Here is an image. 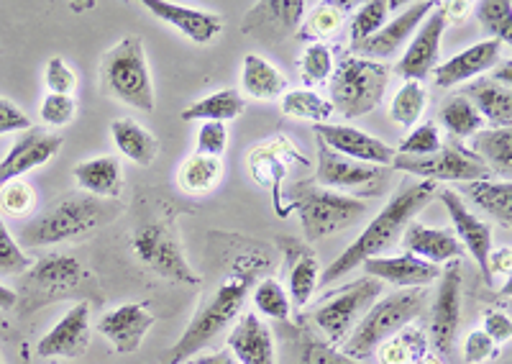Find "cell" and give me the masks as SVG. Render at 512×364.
<instances>
[{
  "label": "cell",
  "instance_id": "obj_33",
  "mask_svg": "<svg viewBox=\"0 0 512 364\" xmlns=\"http://www.w3.org/2000/svg\"><path fill=\"white\" fill-rule=\"evenodd\" d=\"M241 85L254 98L272 100L285 93L287 77L272 62H267L262 54H246L244 70H241Z\"/></svg>",
  "mask_w": 512,
  "mask_h": 364
},
{
  "label": "cell",
  "instance_id": "obj_4",
  "mask_svg": "<svg viewBox=\"0 0 512 364\" xmlns=\"http://www.w3.org/2000/svg\"><path fill=\"white\" fill-rule=\"evenodd\" d=\"M108 218V211L100 206V200L85 193L62 195L57 203L31 218L29 224L21 226L18 239L24 241L26 247H52L59 241L80 239L98 229Z\"/></svg>",
  "mask_w": 512,
  "mask_h": 364
},
{
  "label": "cell",
  "instance_id": "obj_31",
  "mask_svg": "<svg viewBox=\"0 0 512 364\" xmlns=\"http://www.w3.org/2000/svg\"><path fill=\"white\" fill-rule=\"evenodd\" d=\"M469 152L482 159V165L492 177H510L512 172V131L510 129H482L472 136Z\"/></svg>",
  "mask_w": 512,
  "mask_h": 364
},
{
  "label": "cell",
  "instance_id": "obj_26",
  "mask_svg": "<svg viewBox=\"0 0 512 364\" xmlns=\"http://www.w3.org/2000/svg\"><path fill=\"white\" fill-rule=\"evenodd\" d=\"M464 95L469 103L479 111V116L484 121L492 124V129H510L512 124V93L510 88H502V85L492 83L487 75H482L479 80L464 88Z\"/></svg>",
  "mask_w": 512,
  "mask_h": 364
},
{
  "label": "cell",
  "instance_id": "obj_35",
  "mask_svg": "<svg viewBox=\"0 0 512 364\" xmlns=\"http://www.w3.org/2000/svg\"><path fill=\"white\" fill-rule=\"evenodd\" d=\"M246 111V100L236 90H218L213 95H205L203 100L192 103L182 111V121H231Z\"/></svg>",
  "mask_w": 512,
  "mask_h": 364
},
{
  "label": "cell",
  "instance_id": "obj_19",
  "mask_svg": "<svg viewBox=\"0 0 512 364\" xmlns=\"http://www.w3.org/2000/svg\"><path fill=\"white\" fill-rule=\"evenodd\" d=\"M154 323H157V318L141 303H123V306L113 308L100 318L98 331L111 341V347L118 354H134L139 352L141 341Z\"/></svg>",
  "mask_w": 512,
  "mask_h": 364
},
{
  "label": "cell",
  "instance_id": "obj_28",
  "mask_svg": "<svg viewBox=\"0 0 512 364\" xmlns=\"http://www.w3.org/2000/svg\"><path fill=\"white\" fill-rule=\"evenodd\" d=\"M461 195L484 213L500 221L505 229L512 226V182L510 180H474L461 182Z\"/></svg>",
  "mask_w": 512,
  "mask_h": 364
},
{
  "label": "cell",
  "instance_id": "obj_38",
  "mask_svg": "<svg viewBox=\"0 0 512 364\" xmlns=\"http://www.w3.org/2000/svg\"><path fill=\"white\" fill-rule=\"evenodd\" d=\"M254 308L262 316L272 318V321H282L290 323L292 318V306L290 298H287V290L280 280H274V277H264L259 285H254Z\"/></svg>",
  "mask_w": 512,
  "mask_h": 364
},
{
  "label": "cell",
  "instance_id": "obj_25",
  "mask_svg": "<svg viewBox=\"0 0 512 364\" xmlns=\"http://www.w3.org/2000/svg\"><path fill=\"white\" fill-rule=\"evenodd\" d=\"M82 277H85V270H82V265L72 254L54 252L41 257L34 267H29L24 280L36 295L54 298L57 293L75 288Z\"/></svg>",
  "mask_w": 512,
  "mask_h": 364
},
{
  "label": "cell",
  "instance_id": "obj_34",
  "mask_svg": "<svg viewBox=\"0 0 512 364\" xmlns=\"http://www.w3.org/2000/svg\"><path fill=\"white\" fill-rule=\"evenodd\" d=\"M223 177V162L218 157L205 154H190L177 172L180 188L190 195H208L218 188Z\"/></svg>",
  "mask_w": 512,
  "mask_h": 364
},
{
  "label": "cell",
  "instance_id": "obj_13",
  "mask_svg": "<svg viewBox=\"0 0 512 364\" xmlns=\"http://www.w3.org/2000/svg\"><path fill=\"white\" fill-rule=\"evenodd\" d=\"M315 136H318L326 147H331L336 154L356 159V162H367V165L387 167L395 162L397 149L390 144L379 141L377 136L367 134V131L354 129L346 124H315Z\"/></svg>",
  "mask_w": 512,
  "mask_h": 364
},
{
  "label": "cell",
  "instance_id": "obj_51",
  "mask_svg": "<svg viewBox=\"0 0 512 364\" xmlns=\"http://www.w3.org/2000/svg\"><path fill=\"white\" fill-rule=\"evenodd\" d=\"M303 364H361L356 359L346 357L338 349H333L331 344H323V341L305 339L303 344Z\"/></svg>",
  "mask_w": 512,
  "mask_h": 364
},
{
  "label": "cell",
  "instance_id": "obj_64",
  "mask_svg": "<svg viewBox=\"0 0 512 364\" xmlns=\"http://www.w3.org/2000/svg\"><path fill=\"white\" fill-rule=\"evenodd\" d=\"M0 364H3V362H0Z\"/></svg>",
  "mask_w": 512,
  "mask_h": 364
},
{
  "label": "cell",
  "instance_id": "obj_59",
  "mask_svg": "<svg viewBox=\"0 0 512 364\" xmlns=\"http://www.w3.org/2000/svg\"><path fill=\"white\" fill-rule=\"evenodd\" d=\"M18 303V295L16 290L6 288V285H0V311H11L13 306Z\"/></svg>",
  "mask_w": 512,
  "mask_h": 364
},
{
  "label": "cell",
  "instance_id": "obj_37",
  "mask_svg": "<svg viewBox=\"0 0 512 364\" xmlns=\"http://www.w3.org/2000/svg\"><path fill=\"white\" fill-rule=\"evenodd\" d=\"M282 113L290 118L313 121V124H328V118L333 116V106L331 100L313 93V90H290L282 98Z\"/></svg>",
  "mask_w": 512,
  "mask_h": 364
},
{
  "label": "cell",
  "instance_id": "obj_39",
  "mask_svg": "<svg viewBox=\"0 0 512 364\" xmlns=\"http://www.w3.org/2000/svg\"><path fill=\"white\" fill-rule=\"evenodd\" d=\"M425 106H428V93H425L423 83H415V80H408L397 90V95L392 98L390 106V118L402 129H410L420 121Z\"/></svg>",
  "mask_w": 512,
  "mask_h": 364
},
{
  "label": "cell",
  "instance_id": "obj_57",
  "mask_svg": "<svg viewBox=\"0 0 512 364\" xmlns=\"http://www.w3.org/2000/svg\"><path fill=\"white\" fill-rule=\"evenodd\" d=\"M441 11H443V16H446V24H448V21L459 24V21H464V18H466L469 3H441Z\"/></svg>",
  "mask_w": 512,
  "mask_h": 364
},
{
  "label": "cell",
  "instance_id": "obj_55",
  "mask_svg": "<svg viewBox=\"0 0 512 364\" xmlns=\"http://www.w3.org/2000/svg\"><path fill=\"white\" fill-rule=\"evenodd\" d=\"M512 272V249L502 247L489 252L487 257V285H495V280H507Z\"/></svg>",
  "mask_w": 512,
  "mask_h": 364
},
{
  "label": "cell",
  "instance_id": "obj_8",
  "mask_svg": "<svg viewBox=\"0 0 512 364\" xmlns=\"http://www.w3.org/2000/svg\"><path fill=\"white\" fill-rule=\"evenodd\" d=\"M382 293V282L374 280V277H361V280H354L346 288L326 295V300L313 311L310 321L326 334L331 347L336 349L356 329V323L364 318V313L382 298Z\"/></svg>",
  "mask_w": 512,
  "mask_h": 364
},
{
  "label": "cell",
  "instance_id": "obj_47",
  "mask_svg": "<svg viewBox=\"0 0 512 364\" xmlns=\"http://www.w3.org/2000/svg\"><path fill=\"white\" fill-rule=\"evenodd\" d=\"M41 121L49 126H67L75 118L77 103L72 95H54L49 93L41 100Z\"/></svg>",
  "mask_w": 512,
  "mask_h": 364
},
{
  "label": "cell",
  "instance_id": "obj_16",
  "mask_svg": "<svg viewBox=\"0 0 512 364\" xmlns=\"http://www.w3.org/2000/svg\"><path fill=\"white\" fill-rule=\"evenodd\" d=\"M443 29H446V16H443L441 6H436L420 24V29L415 31L408 44V52L402 54L400 65H397V72L405 77V83L408 80L423 83L425 77L436 70V62L441 57Z\"/></svg>",
  "mask_w": 512,
  "mask_h": 364
},
{
  "label": "cell",
  "instance_id": "obj_11",
  "mask_svg": "<svg viewBox=\"0 0 512 364\" xmlns=\"http://www.w3.org/2000/svg\"><path fill=\"white\" fill-rule=\"evenodd\" d=\"M390 180V172L387 167L367 165V162H356V159L344 157V154H336L331 147H326L323 141L318 139V185L328 190H351L359 195H377L379 190L387 185Z\"/></svg>",
  "mask_w": 512,
  "mask_h": 364
},
{
  "label": "cell",
  "instance_id": "obj_17",
  "mask_svg": "<svg viewBox=\"0 0 512 364\" xmlns=\"http://www.w3.org/2000/svg\"><path fill=\"white\" fill-rule=\"evenodd\" d=\"M436 8V3L431 0H420V3H413L408 11H402L400 16H395L392 21L382 26L377 34H372L367 42H361L359 47H354L356 54H361V59H372V62H379V59L395 57L400 52V47L413 39L415 31L420 29L428 13Z\"/></svg>",
  "mask_w": 512,
  "mask_h": 364
},
{
  "label": "cell",
  "instance_id": "obj_9",
  "mask_svg": "<svg viewBox=\"0 0 512 364\" xmlns=\"http://www.w3.org/2000/svg\"><path fill=\"white\" fill-rule=\"evenodd\" d=\"M134 252L152 272L180 285H200V272L187 262L180 236L164 221L141 224L134 234Z\"/></svg>",
  "mask_w": 512,
  "mask_h": 364
},
{
  "label": "cell",
  "instance_id": "obj_3",
  "mask_svg": "<svg viewBox=\"0 0 512 364\" xmlns=\"http://www.w3.org/2000/svg\"><path fill=\"white\" fill-rule=\"evenodd\" d=\"M423 308L425 290H395L390 295H382L356 323V329L346 336L338 352L356 362L372 357L392 334L413 323L423 313Z\"/></svg>",
  "mask_w": 512,
  "mask_h": 364
},
{
  "label": "cell",
  "instance_id": "obj_5",
  "mask_svg": "<svg viewBox=\"0 0 512 364\" xmlns=\"http://www.w3.org/2000/svg\"><path fill=\"white\" fill-rule=\"evenodd\" d=\"M390 83V67L361 57H344L331 75V106L344 118H361L379 108Z\"/></svg>",
  "mask_w": 512,
  "mask_h": 364
},
{
  "label": "cell",
  "instance_id": "obj_53",
  "mask_svg": "<svg viewBox=\"0 0 512 364\" xmlns=\"http://www.w3.org/2000/svg\"><path fill=\"white\" fill-rule=\"evenodd\" d=\"M31 118L26 116L16 103L0 98V134H16V131H29Z\"/></svg>",
  "mask_w": 512,
  "mask_h": 364
},
{
  "label": "cell",
  "instance_id": "obj_24",
  "mask_svg": "<svg viewBox=\"0 0 512 364\" xmlns=\"http://www.w3.org/2000/svg\"><path fill=\"white\" fill-rule=\"evenodd\" d=\"M146 11H152L154 16L175 26L177 31L195 44L213 42L223 29V18L218 13L200 11V8L180 6V3H167V0H144Z\"/></svg>",
  "mask_w": 512,
  "mask_h": 364
},
{
  "label": "cell",
  "instance_id": "obj_62",
  "mask_svg": "<svg viewBox=\"0 0 512 364\" xmlns=\"http://www.w3.org/2000/svg\"><path fill=\"white\" fill-rule=\"evenodd\" d=\"M185 364H195V359H187V362Z\"/></svg>",
  "mask_w": 512,
  "mask_h": 364
},
{
  "label": "cell",
  "instance_id": "obj_1",
  "mask_svg": "<svg viewBox=\"0 0 512 364\" xmlns=\"http://www.w3.org/2000/svg\"><path fill=\"white\" fill-rule=\"evenodd\" d=\"M264 265L267 262L259 257L239 259V265L228 272L218 290H213V295L192 316L180 341L164 354V364H185L187 359H195V354L208 347L210 341H216V336H221L244 311L246 298L256 285V275Z\"/></svg>",
  "mask_w": 512,
  "mask_h": 364
},
{
  "label": "cell",
  "instance_id": "obj_36",
  "mask_svg": "<svg viewBox=\"0 0 512 364\" xmlns=\"http://www.w3.org/2000/svg\"><path fill=\"white\" fill-rule=\"evenodd\" d=\"M438 121L443 124V129L448 131V136L456 141L472 139L477 131L484 129V118L479 116L477 108L464 98V95H454L448 100L446 106L438 111Z\"/></svg>",
  "mask_w": 512,
  "mask_h": 364
},
{
  "label": "cell",
  "instance_id": "obj_21",
  "mask_svg": "<svg viewBox=\"0 0 512 364\" xmlns=\"http://www.w3.org/2000/svg\"><path fill=\"white\" fill-rule=\"evenodd\" d=\"M402 247L408 254L423 259L428 265H448V262H461L466 257V249L456 239L454 229H431L420 221H410L408 229L402 231Z\"/></svg>",
  "mask_w": 512,
  "mask_h": 364
},
{
  "label": "cell",
  "instance_id": "obj_6",
  "mask_svg": "<svg viewBox=\"0 0 512 364\" xmlns=\"http://www.w3.org/2000/svg\"><path fill=\"white\" fill-rule=\"evenodd\" d=\"M292 206L300 213L308 241L326 239L336 231L349 229L367 213V203L361 198L320 188V185H297L292 190Z\"/></svg>",
  "mask_w": 512,
  "mask_h": 364
},
{
  "label": "cell",
  "instance_id": "obj_45",
  "mask_svg": "<svg viewBox=\"0 0 512 364\" xmlns=\"http://www.w3.org/2000/svg\"><path fill=\"white\" fill-rule=\"evenodd\" d=\"M443 147L441 129H438L436 121H425L418 129H413L408 134V139L402 141L397 154L402 157H428V154H436Z\"/></svg>",
  "mask_w": 512,
  "mask_h": 364
},
{
  "label": "cell",
  "instance_id": "obj_46",
  "mask_svg": "<svg viewBox=\"0 0 512 364\" xmlns=\"http://www.w3.org/2000/svg\"><path fill=\"white\" fill-rule=\"evenodd\" d=\"M29 267L31 259L26 257L21 244L13 239V234L0 218V275H24Z\"/></svg>",
  "mask_w": 512,
  "mask_h": 364
},
{
  "label": "cell",
  "instance_id": "obj_2",
  "mask_svg": "<svg viewBox=\"0 0 512 364\" xmlns=\"http://www.w3.org/2000/svg\"><path fill=\"white\" fill-rule=\"evenodd\" d=\"M433 195H436V182L425 180L405 185L400 193L392 195V198L387 200V206L369 221L367 229L361 231L359 239H356L354 244H349V247L326 267V272L320 275V285L341 280V277L349 275L351 270L364 265L367 259L382 257V252H387L397 239H402V231L408 229L410 221L431 203Z\"/></svg>",
  "mask_w": 512,
  "mask_h": 364
},
{
  "label": "cell",
  "instance_id": "obj_40",
  "mask_svg": "<svg viewBox=\"0 0 512 364\" xmlns=\"http://www.w3.org/2000/svg\"><path fill=\"white\" fill-rule=\"evenodd\" d=\"M400 3H387V0H369V3H361L356 8L354 18H351V47H359L361 42H367L369 36L377 34L384 24H387V16L390 11Z\"/></svg>",
  "mask_w": 512,
  "mask_h": 364
},
{
  "label": "cell",
  "instance_id": "obj_14",
  "mask_svg": "<svg viewBox=\"0 0 512 364\" xmlns=\"http://www.w3.org/2000/svg\"><path fill=\"white\" fill-rule=\"evenodd\" d=\"M90 344V306L82 300L64 313L36 344L41 359H77Z\"/></svg>",
  "mask_w": 512,
  "mask_h": 364
},
{
  "label": "cell",
  "instance_id": "obj_15",
  "mask_svg": "<svg viewBox=\"0 0 512 364\" xmlns=\"http://www.w3.org/2000/svg\"><path fill=\"white\" fill-rule=\"evenodd\" d=\"M59 149H62V136L31 126L29 131H24V136H18L11 152L0 159V188L11 180H21L26 172H34L52 162Z\"/></svg>",
  "mask_w": 512,
  "mask_h": 364
},
{
  "label": "cell",
  "instance_id": "obj_18",
  "mask_svg": "<svg viewBox=\"0 0 512 364\" xmlns=\"http://www.w3.org/2000/svg\"><path fill=\"white\" fill-rule=\"evenodd\" d=\"M441 203L446 206L448 216L454 221V234L461 241V247L472 254L474 262L482 270L484 282H487V257L492 252V226L487 221H482L479 216H474L469 208H466L464 198H461L456 190L443 188L441 190Z\"/></svg>",
  "mask_w": 512,
  "mask_h": 364
},
{
  "label": "cell",
  "instance_id": "obj_60",
  "mask_svg": "<svg viewBox=\"0 0 512 364\" xmlns=\"http://www.w3.org/2000/svg\"><path fill=\"white\" fill-rule=\"evenodd\" d=\"M95 6H98L95 0H72L70 11L72 13H85V11H93Z\"/></svg>",
  "mask_w": 512,
  "mask_h": 364
},
{
  "label": "cell",
  "instance_id": "obj_48",
  "mask_svg": "<svg viewBox=\"0 0 512 364\" xmlns=\"http://www.w3.org/2000/svg\"><path fill=\"white\" fill-rule=\"evenodd\" d=\"M228 149V126L221 121H203L198 131V154L221 159Z\"/></svg>",
  "mask_w": 512,
  "mask_h": 364
},
{
  "label": "cell",
  "instance_id": "obj_20",
  "mask_svg": "<svg viewBox=\"0 0 512 364\" xmlns=\"http://www.w3.org/2000/svg\"><path fill=\"white\" fill-rule=\"evenodd\" d=\"M367 277H374L384 285L390 282L397 290H425L428 285L438 282L441 267L428 265L413 254H397V257H372L364 262Z\"/></svg>",
  "mask_w": 512,
  "mask_h": 364
},
{
  "label": "cell",
  "instance_id": "obj_7",
  "mask_svg": "<svg viewBox=\"0 0 512 364\" xmlns=\"http://www.w3.org/2000/svg\"><path fill=\"white\" fill-rule=\"evenodd\" d=\"M105 88L111 90L126 106H134L144 113L154 111V83L146 65L144 42L139 36H126L103 59Z\"/></svg>",
  "mask_w": 512,
  "mask_h": 364
},
{
  "label": "cell",
  "instance_id": "obj_30",
  "mask_svg": "<svg viewBox=\"0 0 512 364\" xmlns=\"http://www.w3.org/2000/svg\"><path fill=\"white\" fill-rule=\"evenodd\" d=\"M111 134L123 157H128L136 165L149 167L157 159V136L152 131H146L141 124H136V121H131V118H118V121H113Z\"/></svg>",
  "mask_w": 512,
  "mask_h": 364
},
{
  "label": "cell",
  "instance_id": "obj_43",
  "mask_svg": "<svg viewBox=\"0 0 512 364\" xmlns=\"http://www.w3.org/2000/svg\"><path fill=\"white\" fill-rule=\"evenodd\" d=\"M300 70H303L305 85L315 88V85H323L326 80H331L333 70V52L323 42H315L305 49L303 62H300Z\"/></svg>",
  "mask_w": 512,
  "mask_h": 364
},
{
  "label": "cell",
  "instance_id": "obj_12",
  "mask_svg": "<svg viewBox=\"0 0 512 364\" xmlns=\"http://www.w3.org/2000/svg\"><path fill=\"white\" fill-rule=\"evenodd\" d=\"M461 326V262H448L438 277L436 300L431 303V334L433 347L441 354H451Z\"/></svg>",
  "mask_w": 512,
  "mask_h": 364
},
{
  "label": "cell",
  "instance_id": "obj_63",
  "mask_svg": "<svg viewBox=\"0 0 512 364\" xmlns=\"http://www.w3.org/2000/svg\"><path fill=\"white\" fill-rule=\"evenodd\" d=\"M54 364H72V362H54Z\"/></svg>",
  "mask_w": 512,
  "mask_h": 364
},
{
  "label": "cell",
  "instance_id": "obj_23",
  "mask_svg": "<svg viewBox=\"0 0 512 364\" xmlns=\"http://www.w3.org/2000/svg\"><path fill=\"white\" fill-rule=\"evenodd\" d=\"M500 52L502 44L497 39H484V42L474 44V47L464 49V52L446 59L443 65H438L433 70V75H436L433 80H436L438 88H454V85L466 83V80H474V77L484 75L500 62Z\"/></svg>",
  "mask_w": 512,
  "mask_h": 364
},
{
  "label": "cell",
  "instance_id": "obj_29",
  "mask_svg": "<svg viewBox=\"0 0 512 364\" xmlns=\"http://www.w3.org/2000/svg\"><path fill=\"white\" fill-rule=\"evenodd\" d=\"M77 185L88 195L118 198L123 190V170L116 157H93L75 167Z\"/></svg>",
  "mask_w": 512,
  "mask_h": 364
},
{
  "label": "cell",
  "instance_id": "obj_42",
  "mask_svg": "<svg viewBox=\"0 0 512 364\" xmlns=\"http://www.w3.org/2000/svg\"><path fill=\"white\" fill-rule=\"evenodd\" d=\"M344 24V13L338 11L336 3H320L315 6V11L310 13V18L305 21V26L300 29V39H310V42H320V39H331L336 36V31Z\"/></svg>",
  "mask_w": 512,
  "mask_h": 364
},
{
  "label": "cell",
  "instance_id": "obj_27",
  "mask_svg": "<svg viewBox=\"0 0 512 364\" xmlns=\"http://www.w3.org/2000/svg\"><path fill=\"white\" fill-rule=\"evenodd\" d=\"M285 252L290 257V275H287V298L290 306L305 308L313 298L315 290L320 288V270L318 259L313 252L295 244V241H285Z\"/></svg>",
  "mask_w": 512,
  "mask_h": 364
},
{
  "label": "cell",
  "instance_id": "obj_22",
  "mask_svg": "<svg viewBox=\"0 0 512 364\" xmlns=\"http://www.w3.org/2000/svg\"><path fill=\"white\" fill-rule=\"evenodd\" d=\"M228 352L239 364H277L274 336L267 323L254 313H244L226 339Z\"/></svg>",
  "mask_w": 512,
  "mask_h": 364
},
{
  "label": "cell",
  "instance_id": "obj_41",
  "mask_svg": "<svg viewBox=\"0 0 512 364\" xmlns=\"http://www.w3.org/2000/svg\"><path fill=\"white\" fill-rule=\"evenodd\" d=\"M474 11H477V18L479 24L484 26V29L492 34V39H497V42H505L510 44L512 39V3L510 0H482V3H477L474 6Z\"/></svg>",
  "mask_w": 512,
  "mask_h": 364
},
{
  "label": "cell",
  "instance_id": "obj_54",
  "mask_svg": "<svg viewBox=\"0 0 512 364\" xmlns=\"http://www.w3.org/2000/svg\"><path fill=\"white\" fill-rule=\"evenodd\" d=\"M482 331L489 336V339L495 341V344H505V341H510V336H512L510 316L502 311H487L484 313V329Z\"/></svg>",
  "mask_w": 512,
  "mask_h": 364
},
{
  "label": "cell",
  "instance_id": "obj_56",
  "mask_svg": "<svg viewBox=\"0 0 512 364\" xmlns=\"http://www.w3.org/2000/svg\"><path fill=\"white\" fill-rule=\"evenodd\" d=\"M489 80L497 85H502V88H510L512 83V62L510 59H500L492 70H489Z\"/></svg>",
  "mask_w": 512,
  "mask_h": 364
},
{
  "label": "cell",
  "instance_id": "obj_49",
  "mask_svg": "<svg viewBox=\"0 0 512 364\" xmlns=\"http://www.w3.org/2000/svg\"><path fill=\"white\" fill-rule=\"evenodd\" d=\"M47 88L54 95H70L77 88V75L62 57H52L47 65Z\"/></svg>",
  "mask_w": 512,
  "mask_h": 364
},
{
  "label": "cell",
  "instance_id": "obj_50",
  "mask_svg": "<svg viewBox=\"0 0 512 364\" xmlns=\"http://www.w3.org/2000/svg\"><path fill=\"white\" fill-rule=\"evenodd\" d=\"M264 8L269 13V21L277 24L280 29L292 31L297 24H300V18H303L305 3L303 0H277V3H264Z\"/></svg>",
  "mask_w": 512,
  "mask_h": 364
},
{
  "label": "cell",
  "instance_id": "obj_10",
  "mask_svg": "<svg viewBox=\"0 0 512 364\" xmlns=\"http://www.w3.org/2000/svg\"><path fill=\"white\" fill-rule=\"evenodd\" d=\"M392 167L408 175L423 177L425 182H474L489 180L492 172L482 165V159L456 139L443 141V147L428 157H402L397 154Z\"/></svg>",
  "mask_w": 512,
  "mask_h": 364
},
{
  "label": "cell",
  "instance_id": "obj_52",
  "mask_svg": "<svg viewBox=\"0 0 512 364\" xmlns=\"http://www.w3.org/2000/svg\"><path fill=\"white\" fill-rule=\"evenodd\" d=\"M497 354V344L484 334L482 329L469 331L464 341V362L466 364H482Z\"/></svg>",
  "mask_w": 512,
  "mask_h": 364
},
{
  "label": "cell",
  "instance_id": "obj_32",
  "mask_svg": "<svg viewBox=\"0 0 512 364\" xmlns=\"http://www.w3.org/2000/svg\"><path fill=\"white\" fill-rule=\"evenodd\" d=\"M428 354V334L418 323L402 326L377 349L379 364H420Z\"/></svg>",
  "mask_w": 512,
  "mask_h": 364
},
{
  "label": "cell",
  "instance_id": "obj_44",
  "mask_svg": "<svg viewBox=\"0 0 512 364\" xmlns=\"http://www.w3.org/2000/svg\"><path fill=\"white\" fill-rule=\"evenodd\" d=\"M36 206V190L26 180H11L0 188V211L11 218H26Z\"/></svg>",
  "mask_w": 512,
  "mask_h": 364
},
{
  "label": "cell",
  "instance_id": "obj_61",
  "mask_svg": "<svg viewBox=\"0 0 512 364\" xmlns=\"http://www.w3.org/2000/svg\"><path fill=\"white\" fill-rule=\"evenodd\" d=\"M420 364H446V362H443L441 357H436V354H425L423 362H420Z\"/></svg>",
  "mask_w": 512,
  "mask_h": 364
},
{
  "label": "cell",
  "instance_id": "obj_58",
  "mask_svg": "<svg viewBox=\"0 0 512 364\" xmlns=\"http://www.w3.org/2000/svg\"><path fill=\"white\" fill-rule=\"evenodd\" d=\"M195 364H239L233 359V354L228 349L223 352H213V354H203V357L195 359Z\"/></svg>",
  "mask_w": 512,
  "mask_h": 364
}]
</instances>
